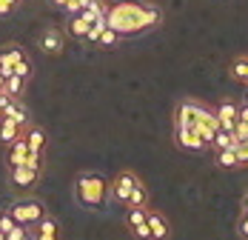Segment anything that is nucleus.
Here are the masks:
<instances>
[{"instance_id": "obj_3", "label": "nucleus", "mask_w": 248, "mask_h": 240, "mask_svg": "<svg viewBox=\"0 0 248 240\" xmlns=\"http://www.w3.org/2000/svg\"><path fill=\"white\" fill-rule=\"evenodd\" d=\"M9 215L15 217L20 226L29 229V226H34L40 217L46 215V206H43L37 197H29V200H17V203H12V206H9Z\"/></svg>"}, {"instance_id": "obj_17", "label": "nucleus", "mask_w": 248, "mask_h": 240, "mask_svg": "<svg viewBox=\"0 0 248 240\" xmlns=\"http://www.w3.org/2000/svg\"><path fill=\"white\" fill-rule=\"evenodd\" d=\"M23 132H26V129H23V126H17L12 118H3V120H0V140H3L6 146L12 143L15 137H20Z\"/></svg>"}, {"instance_id": "obj_18", "label": "nucleus", "mask_w": 248, "mask_h": 240, "mask_svg": "<svg viewBox=\"0 0 248 240\" xmlns=\"http://www.w3.org/2000/svg\"><path fill=\"white\" fill-rule=\"evenodd\" d=\"M228 72H231V77H234L237 83H246V86H248V54L234 57V60H231V66H228Z\"/></svg>"}, {"instance_id": "obj_29", "label": "nucleus", "mask_w": 248, "mask_h": 240, "mask_svg": "<svg viewBox=\"0 0 248 240\" xmlns=\"http://www.w3.org/2000/svg\"><path fill=\"white\" fill-rule=\"evenodd\" d=\"M23 238H29V232H26V226H20V223L6 232V240H23Z\"/></svg>"}, {"instance_id": "obj_36", "label": "nucleus", "mask_w": 248, "mask_h": 240, "mask_svg": "<svg viewBox=\"0 0 248 240\" xmlns=\"http://www.w3.org/2000/svg\"><path fill=\"white\" fill-rule=\"evenodd\" d=\"M51 3H54V6H63V0H51Z\"/></svg>"}, {"instance_id": "obj_38", "label": "nucleus", "mask_w": 248, "mask_h": 240, "mask_svg": "<svg viewBox=\"0 0 248 240\" xmlns=\"http://www.w3.org/2000/svg\"><path fill=\"white\" fill-rule=\"evenodd\" d=\"M12 3H15V6H20V3H23V0H12Z\"/></svg>"}, {"instance_id": "obj_32", "label": "nucleus", "mask_w": 248, "mask_h": 240, "mask_svg": "<svg viewBox=\"0 0 248 240\" xmlns=\"http://www.w3.org/2000/svg\"><path fill=\"white\" fill-rule=\"evenodd\" d=\"M237 232H240L243 238H248V212H243V215H240V223H237Z\"/></svg>"}, {"instance_id": "obj_33", "label": "nucleus", "mask_w": 248, "mask_h": 240, "mask_svg": "<svg viewBox=\"0 0 248 240\" xmlns=\"http://www.w3.org/2000/svg\"><path fill=\"white\" fill-rule=\"evenodd\" d=\"M15 12V3L12 0H0V17H6V15H12Z\"/></svg>"}, {"instance_id": "obj_37", "label": "nucleus", "mask_w": 248, "mask_h": 240, "mask_svg": "<svg viewBox=\"0 0 248 240\" xmlns=\"http://www.w3.org/2000/svg\"><path fill=\"white\" fill-rule=\"evenodd\" d=\"M0 240H6V232H3V229H0Z\"/></svg>"}, {"instance_id": "obj_39", "label": "nucleus", "mask_w": 248, "mask_h": 240, "mask_svg": "<svg viewBox=\"0 0 248 240\" xmlns=\"http://www.w3.org/2000/svg\"><path fill=\"white\" fill-rule=\"evenodd\" d=\"M0 120H3V109H0Z\"/></svg>"}, {"instance_id": "obj_31", "label": "nucleus", "mask_w": 248, "mask_h": 240, "mask_svg": "<svg viewBox=\"0 0 248 240\" xmlns=\"http://www.w3.org/2000/svg\"><path fill=\"white\" fill-rule=\"evenodd\" d=\"M134 238H143V240H149L151 238V229H149V223H143V226H134V229H128Z\"/></svg>"}, {"instance_id": "obj_2", "label": "nucleus", "mask_w": 248, "mask_h": 240, "mask_svg": "<svg viewBox=\"0 0 248 240\" xmlns=\"http://www.w3.org/2000/svg\"><path fill=\"white\" fill-rule=\"evenodd\" d=\"M75 197L86 209H100L108 200V180L97 171H83L75 180Z\"/></svg>"}, {"instance_id": "obj_9", "label": "nucleus", "mask_w": 248, "mask_h": 240, "mask_svg": "<svg viewBox=\"0 0 248 240\" xmlns=\"http://www.w3.org/2000/svg\"><path fill=\"white\" fill-rule=\"evenodd\" d=\"M214 112L220 118V129H225V132H231L234 129V120L240 118V106L234 100H223L220 106H214Z\"/></svg>"}, {"instance_id": "obj_6", "label": "nucleus", "mask_w": 248, "mask_h": 240, "mask_svg": "<svg viewBox=\"0 0 248 240\" xmlns=\"http://www.w3.org/2000/svg\"><path fill=\"white\" fill-rule=\"evenodd\" d=\"M197 112H200V100L194 97H186V100H180L177 103V109H174V129H180V126H194V120H197Z\"/></svg>"}, {"instance_id": "obj_8", "label": "nucleus", "mask_w": 248, "mask_h": 240, "mask_svg": "<svg viewBox=\"0 0 248 240\" xmlns=\"http://www.w3.org/2000/svg\"><path fill=\"white\" fill-rule=\"evenodd\" d=\"M149 229H151V238L154 240H166L171 235V223H169V217L163 215V212H157V209H149Z\"/></svg>"}, {"instance_id": "obj_26", "label": "nucleus", "mask_w": 248, "mask_h": 240, "mask_svg": "<svg viewBox=\"0 0 248 240\" xmlns=\"http://www.w3.org/2000/svg\"><path fill=\"white\" fill-rule=\"evenodd\" d=\"M231 135H234V140H237V143H246L248 140V123L246 120H234V129H231Z\"/></svg>"}, {"instance_id": "obj_12", "label": "nucleus", "mask_w": 248, "mask_h": 240, "mask_svg": "<svg viewBox=\"0 0 248 240\" xmlns=\"http://www.w3.org/2000/svg\"><path fill=\"white\" fill-rule=\"evenodd\" d=\"M20 57H26V51H23L20 43H6V46L0 49V69H3V72H12V66H15Z\"/></svg>"}, {"instance_id": "obj_16", "label": "nucleus", "mask_w": 248, "mask_h": 240, "mask_svg": "<svg viewBox=\"0 0 248 240\" xmlns=\"http://www.w3.org/2000/svg\"><path fill=\"white\" fill-rule=\"evenodd\" d=\"M66 32L75 37V40H86V32H89V20L83 15H69V23H66Z\"/></svg>"}, {"instance_id": "obj_13", "label": "nucleus", "mask_w": 248, "mask_h": 240, "mask_svg": "<svg viewBox=\"0 0 248 240\" xmlns=\"http://www.w3.org/2000/svg\"><path fill=\"white\" fill-rule=\"evenodd\" d=\"M34 226H37V232H34L37 240H57L60 238V223H57L54 217H49V215H43Z\"/></svg>"}, {"instance_id": "obj_1", "label": "nucleus", "mask_w": 248, "mask_h": 240, "mask_svg": "<svg viewBox=\"0 0 248 240\" xmlns=\"http://www.w3.org/2000/svg\"><path fill=\"white\" fill-rule=\"evenodd\" d=\"M106 23L114 32H120V37L137 34V32H146V29L163 23V9L146 0H117V3H108Z\"/></svg>"}, {"instance_id": "obj_22", "label": "nucleus", "mask_w": 248, "mask_h": 240, "mask_svg": "<svg viewBox=\"0 0 248 240\" xmlns=\"http://www.w3.org/2000/svg\"><path fill=\"white\" fill-rule=\"evenodd\" d=\"M117 43H120V32H114L111 26H106L103 34H100V40H97V46L100 49H117Z\"/></svg>"}, {"instance_id": "obj_21", "label": "nucleus", "mask_w": 248, "mask_h": 240, "mask_svg": "<svg viewBox=\"0 0 248 240\" xmlns=\"http://www.w3.org/2000/svg\"><path fill=\"white\" fill-rule=\"evenodd\" d=\"M125 206H149V189H146L143 180L134 183V189L128 194V203H125Z\"/></svg>"}, {"instance_id": "obj_28", "label": "nucleus", "mask_w": 248, "mask_h": 240, "mask_svg": "<svg viewBox=\"0 0 248 240\" xmlns=\"http://www.w3.org/2000/svg\"><path fill=\"white\" fill-rule=\"evenodd\" d=\"M237 149V166H248V140L246 143H234Z\"/></svg>"}, {"instance_id": "obj_27", "label": "nucleus", "mask_w": 248, "mask_h": 240, "mask_svg": "<svg viewBox=\"0 0 248 240\" xmlns=\"http://www.w3.org/2000/svg\"><path fill=\"white\" fill-rule=\"evenodd\" d=\"M12 72L17 74V77H23V80H29V77H31V63H29V57H20V60L12 66Z\"/></svg>"}, {"instance_id": "obj_11", "label": "nucleus", "mask_w": 248, "mask_h": 240, "mask_svg": "<svg viewBox=\"0 0 248 240\" xmlns=\"http://www.w3.org/2000/svg\"><path fill=\"white\" fill-rule=\"evenodd\" d=\"M9 171H12V183H15V186H20V189L34 186V183H37V177H40V171H37V169H31V166H15V169H9Z\"/></svg>"}, {"instance_id": "obj_14", "label": "nucleus", "mask_w": 248, "mask_h": 240, "mask_svg": "<svg viewBox=\"0 0 248 240\" xmlns=\"http://www.w3.org/2000/svg\"><path fill=\"white\" fill-rule=\"evenodd\" d=\"M3 118H12L17 126H23V129H29V112H26V106L20 103V97H15L6 109H3Z\"/></svg>"}, {"instance_id": "obj_24", "label": "nucleus", "mask_w": 248, "mask_h": 240, "mask_svg": "<svg viewBox=\"0 0 248 240\" xmlns=\"http://www.w3.org/2000/svg\"><path fill=\"white\" fill-rule=\"evenodd\" d=\"M106 17H97V20H92V23H89V32H86V40H89V43H94V46H97V40H100V34H103V29H106Z\"/></svg>"}, {"instance_id": "obj_5", "label": "nucleus", "mask_w": 248, "mask_h": 240, "mask_svg": "<svg viewBox=\"0 0 248 240\" xmlns=\"http://www.w3.org/2000/svg\"><path fill=\"white\" fill-rule=\"evenodd\" d=\"M140 177L134 174V171H120L114 180H108V197L114 200V203H120V206H125L128 203V194H131V189H134V183H137Z\"/></svg>"}, {"instance_id": "obj_34", "label": "nucleus", "mask_w": 248, "mask_h": 240, "mask_svg": "<svg viewBox=\"0 0 248 240\" xmlns=\"http://www.w3.org/2000/svg\"><path fill=\"white\" fill-rule=\"evenodd\" d=\"M240 120H246V123H248V103H246V106H240Z\"/></svg>"}, {"instance_id": "obj_23", "label": "nucleus", "mask_w": 248, "mask_h": 240, "mask_svg": "<svg viewBox=\"0 0 248 240\" xmlns=\"http://www.w3.org/2000/svg\"><path fill=\"white\" fill-rule=\"evenodd\" d=\"M3 89H6V92H9L12 97H20V95H23V89H26V80H23V77H17V74L12 72L9 77H6V86H3Z\"/></svg>"}, {"instance_id": "obj_35", "label": "nucleus", "mask_w": 248, "mask_h": 240, "mask_svg": "<svg viewBox=\"0 0 248 240\" xmlns=\"http://www.w3.org/2000/svg\"><path fill=\"white\" fill-rule=\"evenodd\" d=\"M243 212H248V192H246V197H243Z\"/></svg>"}, {"instance_id": "obj_19", "label": "nucleus", "mask_w": 248, "mask_h": 240, "mask_svg": "<svg viewBox=\"0 0 248 240\" xmlns=\"http://www.w3.org/2000/svg\"><path fill=\"white\" fill-rule=\"evenodd\" d=\"M149 220V206H128L125 212V226L134 229V226H143Z\"/></svg>"}, {"instance_id": "obj_20", "label": "nucleus", "mask_w": 248, "mask_h": 240, "mask_svg": "<svg viewBox=\"0 0 248 240\" xmlns=\"http://www.w3.org/2000/svg\"><path fill=\"white\" fill-rule=\"evenodd\" d=\"M214 160H217V166L220 169H240L237 166V149H234V146H228V149H217Z\"/></svg>"}, {"instance_id": "obj_10", "label": "nucleus", "mask_w": 248, "mask_h": 240, "mask_svg": "<svg viewBox=\"0 0 248 240\" xmlns=\"http://www.w3.org/2000/svg\"><path fill=\"white\" fill-rule=\"evenodd\" d=\"M26 154H29V143H26V137L20 135V137H15L9 143V149H6V163H9V169L20 166L26 160Z\"/></svg>"}, {"instance_id": "obj_15", "label": "nucleus", "mask_w": 248, "mask_h": 240, "mask_svg": "<svg viewBox=\"0 0 248 240\" xmlns=\"http://www.w3.org/2000/svg\"><path fill=\"white\" fill-rule=\"evenodd\" d=\"M23 137H26V143H29L31 152H43L46 143H49V135H46L40 126H29V129L23 132Z\"/></svg>"}, {"instance_id": "obj_25", "label": "nucleus", "mask_w": 248, "mask_h": 240, "mask_svg": "<svg viewBox=\"0 0 248 240\" xmlns=\"http://www.w3.org/2000/svg\"><path fill=\"white\" fill-rule=\"evenodd\" d=\"M237 140H234V135L231 132H225V129H217V135H214V140H211V146H214V152L217 149H228V146H234Z\"/></svg>"}, {"instance_id": "obj_4", "label": "nucleus", "mask_w": 248, "mask_h": 240, "mask_svg": "<svg viewBox=\"0 0 248 240\" xmlns=\"http://www.w3.org/2000/svg\"><path fill=\"white\" fill-rule=\"evenodd\" d=\"M37 46H40L43 54H49V57H60L63 49H66V34H63L57 26H46V29L37 34Z\"/></svg>"}, {"instance_id": "obj_30", "label": "nucleus", "mask_w": 248, "mask_h": 240, "mask_svg": "<svg viewBox=\"0 0 248 240\" xmlns=\"http://www.w3.org/2000/svg\"><path fill=\"white\" fill-rule=\"evenodd\" d=\"M12 226H17V220L9 215V212H0V229H3V232H9Z\"/></svg>"}, {"instance_id": "obj_7", "label": "nucleus", "mask_w": 248, "mask_h": 240, "mask_svg": "<svg viewBox=\"0 0 248 240\" xmlns=\"http://www.w3.org/2000/svg\"><path fill=\"white\" fill-rule=\"evenodd\" d=\"M174 140H177L180 149H186V152H202V149H208V146L202 143V137H200L194 129H188V126L174 129Z\"/></svg>"}]
</instances>
